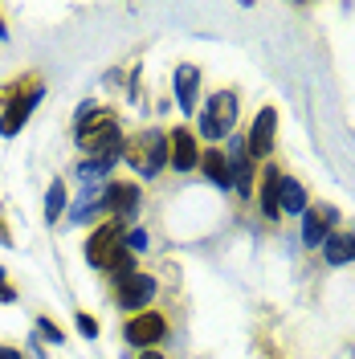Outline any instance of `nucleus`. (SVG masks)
Wrapping results in <instances>:
<instances>
[{"instance_id":"1","label":"nucleus","mask_w":355,"mask_h":359,"mask_svg":"<svg viewBox=\"0 0 355 359\" xmlns=\"http://www.w3.org/2000/svg\"><path fill=\"white\" fill-rule=\"evenodd\" d=\"M74 143L86 159L94 156H123V118L114 107H94L90 114H78L74 118Z\"/></svg>"},{"instance_id":"2","label":"nucleus","mask_w":355,"mask_h":359,"mask_svg":"<svg viewBox=\"0 0 355 359\" xmlns=\"http://www.w3.org/2000/svg\"><path fill=\"white\" fill-rule=\"evenodd\" d=\"M237 118H241V94L221 86L204 98V107H200V114H196V131L208 147H217V143H225V139L233 135Z\"/></svg>"},{"instance_id":"3","label":"nucleus","mask_w":355,"mask_h":359,"mask_svg":"<svg viewBox=\"0 0 355 359\" xmlns=\"http://www.w3.org/2000/svg\"><path fill=\"white\" fill-rule=\"evenodd\" d=\"M123 163H131L139 180H156L168 168V131L159 127H139L123 143Z\"/></svg>"},{"instance_id":"4","label":"nucleus","mask_w":355,"mask_h":359,"mask_svg":"<svg viewBox=\"0 0 355 359\" xmlns=\"http://www.w3.org/2000/svg\"><path fill=\"white\" fill-rule=\"evenodd\" d=\"M168 335H172V318H168V311H156V306L127 314V323H123V343L139 347V351H156Z\"/></svg>"},{"instance_id":"5","label":"nucleus","mask_w":355,"mask_h":359,"mask_svg":"<svg viewBox=\"0 0 355 359\" xmlns=\"http://www.w3.org/2000/svg\"><path fill=\"white\" fill-rule=\"evenodd\" d=\"M86 262H90V269H102L114 262V253L119 249H127V224L123 221H102V224H94L86 233Z\"/></svg>"},{"instance_id":"6","label":"nucleus","mask_w":355,"mask_h":359,"mask_svg":"<svg viewBox=\"0 0 355 359\" xmlns=\"http://www.w3.org/2000/svg\"><path fill=\"white\" fill-rule=\"evenodd\" d=\"M156 294H159V278L152 273V269H139V273H131L127 282H119L111 290L114 298V306L123 314H139V311H147L152 302H156Z\"/></svg>"},{"instance_id":"7","label":"nucleus","mask_w":355,"mask_h":359,"mask_svg":"<svg viewBox=\"0 0 355 359\" xmlns=\"http://www.w3.org/2000/svg\"><path fill=\"white\" fill-rule=\"evenodd\" d=\"M139 204H143V188L135 180H107L102 184V212H107V221L131 224L139 217Z\"/></svg>"},{"instance_id":"8","label":"nucleus","mask_w":355,"mask_h":359,"mask_svg":"<svg viewBox=\"0 0 355 359\" xmlns=\"http://www.w3.org/2000/svg\"><path fill=\"white\" fill-rule=\"evenodd\" d=\"M45 98V86L41 78H29V86L21 90V94H13L8 98V107L0 111V139H13V135L25 127V118L37 111V102Z\"/></svg>"},{"instance_id":"9","label":"nucleus","mask_w":355,"mask_h":359,"mask_svg":"<svg viewBox=\"0 0 355 359\" xmlns=\"http://www.w3.org/2000/svg\"><path fill=\"white\" fill-rule=\"evenodd\" d=\"M274 135H278V111L262 107L253 114V123H249V135H245V151H249V159L257 168L269 163V156H274Z\"/></svg>"},{"instance_id":"10","label":"nucleus","mask_w":355,"mask_h":359,"mask_svg":"<svg viewBox=\"0 0 355 359\" xmlns=\"http://www.w3.org/2000/svg\"><path fill=\"white\" fill-rule=\"evenodd\" d=\"M225 159H229L233 192H237L241 201H249V196L257 192V163L249 159V151H245V139H241V135H229V151H225Z\"/></svg>"},{"instance_id":"11","label":"nucleus","mask_w":355,"mask_h":359,"mask_svg":"<svg viewBox=\"0 0 355 359\" xmlns=\"http://www.w3.org/2000/svg\"><path fill=\"white\" fill-rule=\"evenodd\" d=\"M200 151H204V147L196 143V131H192V127H172V131H168V168H172V172H180V176L196 172Z\"/></svg>"},{"instance_id":"12","label":"nucleus","mask_w":355,"mask_h":359,"mask_svg":"<svg viewBox=\"0 0 355 359\" xmlns=\"http://www.w3.org/2000/svg\"><path fill=\"white\" fill-rule=\"evenodd\" d=\"M172 90H176V107L184 118L196 114V98H200V66L192 62H180L176 66V78H172Z\"/></svg>"},{"instance_id":"13","label":"nucleus","mask_w":355,"mask_h":359,"mask_svg":"<svg viewBox=\"0 0 355 359\" xmlns=\"http://www.w3.org/2000/svg\"><path fill=\"white\" fill-rule=\"evenodd\" d=\"M331 221H335V208H327V204H311V208L302 212V245L307 249L323 245V241L335 233Z\"/></svg>"},{"instance_id":"14","label":"nucleus","mask_w":355,"mask_h":359,"mask_svg":"<svg viewBox=\"0 0 355 359\" xmlns=\"http://www.w3.org/2000/svg\"><path fill=\"white\" fill-rule=\"evenodd\" d=\"M200 176L208 180L213 188H221V192H233V176H229V159H225L221 147H204L200 151Z\"/></svg>"},{"instance_id":"15","label":"nucleus","mask_w":355,"mask_h":359,"mask_svg":"<svg viewBox=\"0 0 355 359\" xmlns=\"http://www.w3.org/2000/svg\"><path fill=\"white\" fill-rule=\"evenodd\" d=\"M278 180H282L278 163H274V159L262 163V188H257L253 196L262 204V217H266V221H278V217H282V208H278Z\"/></svg>"},{"instance_id":"16","label":"nucleus","mask_w":355,"mask_h":359,"mask_svg":"<svg viewBox=\"0 0 355 359\" xmlns=\"http://www.w3.org/2000/svg\"><path fill=\"white\" fill-rule=\"evenodd\" d=\"M278 208H282V212H290V217H302V212L311 208L302 180H294V176H282V180H278Z\"/></svg>"},{"instance_id":"17","label":"nucleus","mask_w":355,"mask_h":359,"mask_svg":"<svg viewBox=\"0 0 355 359\" xmlns=\"http://www.w3.org/2000/svg\"><path fill=\"white\" fill-rule=\"evenodd\" d=\"M319 249H323L327 266H347V262H355V233H331Z\"/></svg>"},{"instance_id":"18","label":"nucleus","mask_w":355,"mask_h":359,"mask_svg":"<svg viewBox=\"0 0 355 359\" xmlns=\"http://www.w3.org/2000/svg\"><path fill=\"white\" fill-rule=\"evenodd\" d=\"M114 163H123V156H94V159H82L74 168V176L82 180L86 188H94V180H107L114 172Z\"/></svg>"},{"instance_id":"19","label":"nucleus","mask_w":355,"mask_h":359,"mask_svg":"<svg viewBox=\"0 0 355 359\" xmlns=\"http://www.w3.org/2000/svg\"><path fill=\"white\" fill-rule=\"evenodd\" d=\"M66 208H69V188L62 176H53L49 180V192H45V224H58Z\"/></svg>"},{"instance_id":"20","label":"nucleus","mask_w":355,"mask_h":359,"mask_svg":"<svg viewBox=\"0 0 355 359\" xmlns=\"http://www.w3.org/2000/svg\"><path fill=\"white\" fill-rule=\"evenodd\" d=\"M102 273H107V282H111V290H114L119 282H127L131 273H139V253H131V249H119V253H114V262L102 269Z\"/></svg>"},{"instance_id":"21","label":"nucleus","mask_w":355,"mask_h":359,"mask_svg":"<svg viewBox=\"0 0 355 359\" xmlns=\"http://www.w3.org/2000/svg\"><path fill=\"white\" fill-rule=\"evenodd\" d=\"M37 339H41V343H66V331H62L49 314H41V318H37Z\"/></svg>"},{"instance_id":"22","label":"nucleus","mask_w":355,"mask_h":359,"mask_svg":"<svg viewBox=\"0 0 355 359\" xmlns=\"http://www.w3.org/2000/svg\"><path fill=\"white\" fill-rule=\"evenodd\" d=\"M74 323H78V335H82V339H98V335H102V323H98L90 311H78V314H74Z\"/></svg>"},{"instance_id":"23","label":"nucleus","mask_w":355,"mask_h":359,"mask_svg":"<svg viewBox=\"0 0 355 359\" xmlns=\"http://www.w3.org/2000/svg\"><path fill=\"white\" fill-rule=\"evenodd\" d=\"M29 78H33V74H25V78H17V82H8V86H0V111L8 107V98H13V94H21V90L29 86Z\"/></svg>"},{"instance_id":"24","label":"nucleus","mask_w":355,"mask_h":359,"mask_svg":"<svg viewBox=\"0 0 355 359\" xmlns=\"http://www.w3.org/2000/svg\"><path fill=\"white\" fill-rule=\"evenodd\" d=\"M127 249H131V253H143V249H147V233H143V229H127Z\"/></svg>"},{"instance_id":"25","label":"nucleus","mask_w":355,"mask_h":359,"mask_svg":"<svg viewBox=\"0 0 355 359\" xmlns=\"http://www.w3.org/2000/svg\"><path fill=\"white\" fill-rule=\"evenodd\" d=\"M0 302L8 306V302H17V286L8 282V278H0Z\"/></svg>"},{"instance_id":"26","label":"nucleus","mask_w":355,"mask_h":359,"mask_svg":"<svg viewBox=\"0 0 355 359\" xmlns=\"http://www.w3.org/2000/svg\"><path fill=\"white\" fill-rule=\"evenodd\" d=\"M0 359H25V351L13 347V343H0Z\"/></svg>"},{"instance_id":"27","label":"nucleus","mask_w":355,"mask_h":359,"mask_svg":"<svg viewBox=\"0 0 355 359\" xmlns=\"http://www.w3.org/2000/svg\"><path fill=\"white\" fill-rule=\"evenodd\" d=\"M0 245H13V233H8V224L0 221Z\"/></svg>"},{"instance_id":"28","label":"nucleus","mask_w":355,"mask_h":359,"mask_svg":"<svg viewBox=\"0 0 355 359\" xmlns=\"http://www.w3.org/2000/svg\"><path fill=\"white\" fill-rule=\"evenodd\" d=\"M139 359H168L163 351H139Z\"/></svg>"},{"instance_id":"29","label":"nucleus","mask_w":355,"mask_h":359,"mask_svg":"<svg viewBox=\"0 0 355 359\" xmlns=\"http://www.w3.org/2000/svg\"><path fill=\"white\" fill-rule=\"evenodd\" d=\"M0 37H8V29H4V17H0Z\"/></svg>"},{"instance_id":"30","label":"nucleus","mask_w":355,"mask_h":359,"mask_svg":"<svg viewBox=\"0 0 355 359\" xmlns=\"http://www.w3.org/2000/svg\"><path fill=\"white\" fill-rule=\"evenodd\" d=\"M0 278H4V266H0Z\"/></svg>"}]
</instances>
